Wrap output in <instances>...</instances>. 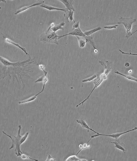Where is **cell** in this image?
<instances>
[{
	"instance_id": "6da1fadb",
	"label": "cell",
	"mask_w": 137,
	"mask_h": 161,
	"mask_svg": "<svg viewBox=\"0 0 137 161\" xmlns=\"http://www.w3.org/2000/svg\"><path fill=\"white\" fill-rule=\"evenodd\" d=\"M0 61L1 64V69L2 72V76L1 77V79L8 77L10 80L13 79V81L15 80L14 79H16L18 83L19 79L21 80L24 85L23 78H28L29 76L28 73L31 72H33V71H31L32 69L29 66L31 64L39 65L37 62L35 61L34 58L32 59L30 56L28 60L16 63H12L0 56Z\"/></svg>"
},
{
	"instance_id": "7a4b0ae2",
	"label": "cell",
	"mask_w": 137,
	"mask_h": 161,
	"mask_svg": "<svg viewBox=\"0 0 137 161\" xmlns=\"http://www.w3.org/2000/svg\"><path fill=\"white\" fill-rule=\"evenodd\" d=\"M54 23H52L48 29L41 34L40 37V41H41L44 43L58 44L57 41L58 35H57L56 32H53L52 30H51V27H54Z\"/></svg>"
},
{
	"instance_id": "3957f363",
	"label": "cell",
	"mask_w": 137,
	"mask_h": 161,
	"mask_svg": "<svg viewBox=\"0 0 137 161\" xmlns=\"http://www.w3.org/2000/svg\"><path fill=\"white\" fill-rule=\"evenodd\" d=\"M19 129H18V134L17 136H14L9 135H7L6 133L2 131V132L6 135L8 137L11 139L12 141V145L11 147L9 148V149H12L14 148V146L16 147L15 151V153L17 155V157L18 156H21L23 153L21 151L20 149V146L21 145V138H22V136L20 135V132L21 130V127L20 125H19L18 127Z\"/></svg>"
},
{
	"instance_id": "277c9868",
	"label": "cell",
	"mask_w": 137,
	"mask_h": 161,
	"mask_svg": "<svg viewBox=\"0 0 137 161\" xmlns=\"http://www.w3.org/2000/svg\"><path fill=\"white\" fill-rule=\"evenodd\" d=\"M119 24H122L124 25L126 28L127 34L125 38H129L133 34L137 31V30L135 31H132V24L137 21V18H134L132 17L124 18L121 17L119 18Z\"/></svg>"
},
{
	"instance_id": "5b68a950",
	"label": "cell",
	"mask_w": 137,
	"mask_h": 161,
	"mask_svg": "<svg viewBox=\"0 0 137 161\" xmlns=\"http://www.w3.org/2000/svg\"><path fill=\"white\" fill-rule=\"evenodd\" d=\"M137 127H135V128H134V129L129 130V131H127V132H122V133H116V134H113L111 135H106L102 134H99V133H98V134H97V135L91 136V138L90 139V140H89V141H88L87 143L88 144V142H89L91 140V139L93 138H95V137H97V136H99L100 135L105 136H109V137H112V138H114L115 139V140H117V139H118L119 138V137H120L122 135L126 134V133H128V132H129L131 131H134V130H137Z\"/></svg>"
},
{
	"instance_id": "8992f818",
	"label": "cell",
	"mask_w": 137,
	"mask_h": 161,
	"mask_svg": "<svg viewBox=\"0 0 137 161\" xmlns=\"http://www.w3.org/2000/svg\"><path fill=\"white\" fill-rule=\"evenodd\" d=\"M107 76H106L104 73H103V74H101V75L100 79V80H99V81H98L97 83H94V87L93 88V90H92V91H91V92L90 93L89 96H88V97H87V98L84 100L81 103H80L79 104L77 105L76 106V107L77 108L78 106H80V105L81 104H82V105H84V102H85L87 100H88L89 99V97L91 96V93H92L93 91L94 90V89H95V88H96L97 87H98V86H99L101 84V83L103 82V80H105V79H107Z\"/></svg>"
},
{
	"instance_id": "52a82bcc",
	"label": "cell",
	"mask_w": 137,
	"mask_h": 161,
	"mask_svg": "<svg viewBox=\"0 0 137 161\" xmlns=\"http://www.w3.org/2000/svg\"><path fill=\"white\" fill-rule=\"evenodd\" d=\"M99 63L105 69L104 74L106 76H107L109 73L112 71V69L111 68L112 62L108 61H98Z\"/></svg>"
},
{
	"instance_id": "ba28073f",
	"label": "cell",
	"mask_w": 137,
	"mask_h": 161,
	"mask_svg": "<svg viewBox=\"0 0 137 161\" xmlns=\"http://www.w3.org/2000/svg\"><path fill=\"white\" fill-rule=\"evenodd\" d=\"M75 35V36H79V37H84L85 35L84 34V33L82 31L80 28L79 27L78 28H76V29L72 30V31L70 33H69L66 34L64 35H61V36L58 35V40H59V39L61 38L62 37H64V36H67L68 35Z\"/></svg>"
},
{
	"instance_id": "9c48e42d",
	"label": "cell",
	"mask_w": 137,
	"mask_h": 161,
	"mask_svg": "<svg viewBox=\"0 0 137 161\" xmlns=\"http://www.w3.org/2000/svg\"><path fill=\"white\" fill-rule=\"evenodd\" d=\"M2 36H3V37L4 38V41H6V42H8V43H10V44H12L13 45H15V46H16V47H17L18 48L20 49L21 50H22L27 55H28L29 56V57H30V55L27 53V50H26L25 48H24L23 47H21L20 45H19L18 44H17V43H15V42H13L12 40H10L9 38H8L6 37H5V36L3 35V34H2Z\"/></svg>"
},
{
	"instance_id": "30bf717a",
	"label": "cell",
	"mask_w": 137,
	"mask_h": 161,
	"mask_svg": "<svg viewBox=\"0 0 137 161\" xmlns=\"http://www.w3.org/2000/svg\"><path fill=\"white\" fill-rule=\"evenodd\" d=\"M111 143L115 144V146L114 147L115 148H117L118 149L122 150L123 151L124 153H125L126 150H127V148H126L125 144L124 143L121 142L120 140H118V139L115 140V142H111Z\"/></svg>"
},
{
	"instance_id": "8fae6325",
	"label": "cell",
	"mask_w": 137,
	"mask_h": 161,
	"mask_svg": "<svg viewBox=\"0 0 137 161\" xmlns=\"http://www.w3.org/2000/svg\"><path fill=\"white\" fill-rule=\"evenodd\" d=\"M60 1L62 2L66 6V8L68 10H72L75 11L73 6V0H60Z\"/></svg>"
},
{
	"instance_id": "7c38bea8",
	"label": "cell",
	"mask_w": 137,
	"mask_h": 161,
	"mask_svg": "<svg viewBox=\"0 0 137 161\" xmlns=\"http://www.w3.org/2000/svg\"><path fill=\"white\" fill-rule=\"evenodd\" d=\"M45 2V1H41L40 2H38V3H35L34 4H32V5H30V6H27L24 7H22V8H20V9H18V10H17V11H16V13H15V15H17V14H18L19 13H21V12H23V11H24L26 10L27 9H28L30 7H32L35 6H39V5H41V4H42L44 3Z\"/></svg>"
},
{
	"instance_id": "4fadbf2b",
	"label": "cell",
	"mask_w": 137,
	"mask_h": 161,
	"mask_svg": "<svg viewBox=\"0 0 137 161\" xmlns=\"http://www.w3.org/2000/svg\"><path fill=\"white\" fill-rule=\"evenodd\" d=\"M40 7H43L49 10H60L62 11H64L65 13H66L67 11L68 10L67 8H56V7H54L52 6H50V5H47V4H42L41 5H40Z\"/></svg>"
},
{
	"instance_id": "5bb4252c",
	"label": "cell",
	"mask_w": 137,
	"mask_h": 161,
	"mask_svg": "<svg viewBox=\"0 0 137 161\" xmlns=\"http://www.w3.org/2000/svg\"><path fill=\"white\" fill-rule=\"evenodd\" d=\"M77 121L78 123L80 124L81 126H82V128H84L87 129H88V132H89V130H91V131H92L94 132V133H96V134H98V132L95 131L94 130H93V129H91V128H89V125L87 124L85 120L84 119L82 118L80 119H79V120H77Z\"/></svg>"
},
{
	"instance_id": "9a60e30c",
	"label": "cell",
	"mask_w": 137,
	"mask_h": 161,
	"mask_svg": "<svg viewBox=\"0 0 137 161\" xmlns=\"http://www.w3.org/2000/svg\"><path fill=\"white\" fill-rule=\"evenodd\" d=\"M73 14H74V11L72 10H68L67 12L64 14L65 19L68 22H69L68 19H70L71 22H72V21L74 20Z\"/></svg>"
},
{
	"instance_id": "2e32d148",
	"label": "cell",
	"mask_w": 137,
	"mask_h": 161,
	"mask_svg": "<svg viewBox=\"0 0 137 161\" xmlns=\"http://www.w3.org/2000/svg\"><path fill=\"white\" fill-rule=\"evenodd\" d=\"M84 37L85 40H86V43H88L89 42L92 45V47L94 48V50L96 49V45H95V43H94V41L93 40V37H92V36H91H91H86V35H85Z\"/></svg>"
},
{
	"instance_id": "e0dca14e",
	"label": "cell",
	"mask_w": 137,
	"mask_h": 161,
	"mask_svg": "<svg viewBox=\"0 0 137 161\" xmlns=\"http://www.w3.org/2000/svg\"><path fill=\"white\" fill-rule=\"evenodd\" d=\"M76 37L78 40L80 48H84L86 43V40L85 38L84 37H80L77 36H76Z\"/></svg>"
},
{
	"instance_id": "ac0fdd59",
	"label": "cell",
	"mask_w": 137,
	"mask_h": 161,
	"mask_svg": "<svg viewBox=\"0 0 137 161\" xmlns=\"http://www.w3.org/2000/svg\"><path fill=\"white\" fill-rule=\"evenodd\" d=\"M102 29V28L101 27H98L96 28H94V29H92V30H91L88 31H84V33L86 36H91V35L92 34L95 32L96 31H98Z\"/></svg>"
},
{
	"instance_id": "d6986e66",
	"label": "cell",
	"mask_w": 137,
	"mask_h": 161,
	"mask_svg": "<svg viewBox=\"0 0 137 161\" xmlns=\"http://www.w3.org/2000/svg\"><path fill=\"white\" fill-rule=\"evenodd\" d=\"M65 25V23L64 22H62V23H60L58 25H55L54 27H51V29L53 32H56L59 29H61V30H63V28L62 27V26H64Z\"/></svg>"
},
{
	"instance_id": "ffe728a7",
	"label": "cell",
	"mask_w": 137,
	"mask_h": 161,
	"mask_svg": "<svg viewBox=\"0 0 137 161\" xmlns=\"http://www.w3.org/2000/svg\"><path fill=\"white\" fill-rule=\"evenodd\" d=\"M66 161H88L86 159H80L79 158L77 157L76 156H71L68 157Z\"/></svg>"
},
{
	"instance_id": "44dd1931",
	"label": "cell",
	"mask_w": 137,
	"mask_h": 161,
	"mask_svg": "<svg viewBox=\"0 0 137 161\" xmlns=\"http://www.w3.org/2000/svg\"><path fill=\"white\" fill-rule=\"evenodd\" d=\"M114 73H115V74H119V75H121V76H124V77H125L126 78L128 79L129 80H132L135 81H137V79L134 78L132 76L123 74H121L120 72H119L117 71H115L114 72Z\"/></svg>"
},
{
	"instance_id": "7402d4cb",
	"label": "cell",
	"mask_w": 137,
	"mask_h": 161,
	"mask_svg": "<svg viewBox=\"0 0 137 161\" xmlns=\"http://www.w3.org/2000/svg\"><path fill=\"white\" fill-rule=\"evenodd\" d=\"M37 97V96L35 95H34V96H32L31 97L29 98L28 99H26V100H24L23 101H19L18 102V104H24V103H27V102H29L33 101H34L35 100Z\"/></svg>"
},
{
	"instance_id": "603a6c76",
	"label": "cell",
	"mask_w": 137,
	"mask_h": 161,
	"mask_svg": "<svg viewBox=\"0 0 137 161\" xmlns=\"http://www.w3.org/2000/svg\"><path fill=\"white\" fill-rule=\"evenodd\" d=\"M97 77V75H94L93 76L91 77H90V78H88L87 79H85V80H83L82 81V82H86L88 81H91L92 80H93L94 79L96 78Z\"/></svg>"
},
{
	"instance_id": "cb8c5ba5",
	"label": "cell",
	"mask_w": 137,
	"mask_h": 161,
	"mask_svg": "<svg viewBox=\"0 0 137 161\" xmlns=\"http://www.w3.org/2000/svg\"><path fill=\"white\" fill-rule=\"evenodd\" d=\"M118 26H119V25H110L104 26V28L105 29H113V28H116L117 27H118Z\"/></svg>"
},
{
	"instance_id": "d4e9b609",
	"label": "cell",
	"mask_w": 137,
	"mask_h": 161,
	"mask_svg": "<svg viewBox=\"0 0 137 161\" xmlns=\"http://www.w3.org/2000/svg\"><path fill=\"white\" fill-rule=\"evenodd\" d=\"M73 21H74V25H73V28L72 30L80 27H79V21H78V22L75 23L74 20H73Z\"/></svg>"
},
{
	"instance_id": "484cf974",
	"label": "cell",
	"mask_w": 137,
	"mask_h": 161,
	"mask_svg": "<svg viewBox=\"0 0 137 161\" xmlns=\"http://www.w3.org/2000/svg\"><path fill=\"white\" fill-rule=\"evenodd\" d=\"M21 158L23 159H32V160H34L35 161H38V160H36V159H32V158H30V157H29V156H28L26 155H24V154H22V155L21 156Z\"/></svg>"
},
{
	"instance_id": "4316f807",
	"label": "cell",
	"mask_w": 137,
	"mask_h": 161,
	"mask_svg": "<svg viewBox=\"0 0 137 161\" xmlns=\"http://www.w3.org/2000/svg\"><path fill=\"white\" fill-rule=\"evenodd\" d=\"M46 161H60V160H56V159H54L52 158L51 156L50 155L48 154V157H47V159L46 160Z\"/></svg>"
},
{
	"instance_id": "83f0119b",
	"label": "cell",
	"mask_w": 137,
	"mask_h": 161,
	"mask_svg": "<svg viewBox=\"0 0 137 161\" xmlns=\"http://www.w3.org/2000/svg\"><path fill=\"white\" fill-rule=\"evenodd\" d=\"M45 76V75H44L43 76H42L41 77H40L36 81H35V83H37V82H43V81H44V79Z\"/></svg>"
},
{
	"instance_id": "f1b7e54d",
	"label": "cell",
	"mask_w": 137,
	"mask_h": 161,
	"mask_svg": "<svg viewBox=\"0 0 137 161\" xmlns=\"http://www.w3.org/2000/svg\"><path fill=\"white\" fill-rule=\"evenodd\" d=\"M90 146H91V145H88L87 143L84 144V145H82V148L81 150H82V149H85L87 148H89Z\"/></svg>"
},
{
	"instance_id": "f546056e",
	"label": "cell",
	"mask_w": 137,
	"mask_h": 161,
	"mask_svg": "<svg viewBox=\"0 0 137 161\" xmlns=\"http://www.w3.org/2000/svg\"><path fill=\"white\" fill-rule=\"evenodd\" d=\"M119 51H120L121 52L122 54H129V55H137V54H132V53H131V52H130V53H125V52H122V51L121 50H119Z\"/></svg>"
},
{
	"instance_id": "4dcf8cb0",
	"label": "cell",
	"mask_w": 137,
	"mask_h": 161,
	"mask_svg": "<svg viewBox=\"0 0 137 161\" xmlns=\"http://www.w3.org/2000/svg\"><path fill=\"white\" fill-rule=\"evenodd\" d=\"M125 66L126 67H128L130 66V64L129 62H127L125 64Z\"/></svg>"
},
{
	"instance_id": "1f68e13d",
	"label": "cell",
	"mask_w": 137,
	"mask_h": 161,
	"mask_svg": "<svg viewBox=\"0 0 137 161\" xmlns=\"http://www.w3.org/2000/svg\"><path fill=\"white\" fill-rule=\"evenodd\" d=\"M98 52V50H97L96 49H95V50H94V52L95 54H96V53H97Z\"/></svg>"
},
{
	"instance_id": "d6a6232c",
	"label": "cell",
	"mask_w": 137,
	"mask_h": 161,
	"mask_svg": "<svg viewBox=\"0 0 137 161\" xmlns=\"http://www.w3.org/2000/svg\"><path fill=\"white\" fill-rule=\"evenodd\" d=\"M132 70H130L128 71V73H129V74H131L132 73Z\"/></svg>"
}]
</instances>
